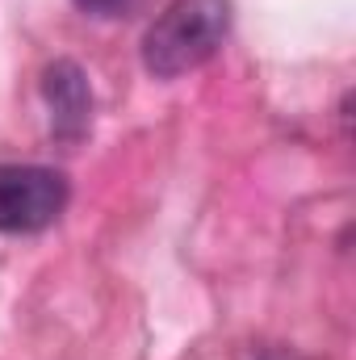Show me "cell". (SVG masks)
I'll return each instance as SVG.
<instances>
[{
  "mask_svg": "<svg viewBox=\"0 0 356 360\" xmlns=\"http://www.w3.org/2000/svg\"><path fill=\"white\" fill-rule=\"evenodd\" d=\"M80 13H89V17H117V13H126L134 0H72Z\"/></svg>",
  "mask_w": 356,
  "mask_h": 360,
  "instance_id": "277c9868",
  "label": "cell"
},
{
  "mask_svg": "<svg viewBox=\"0 0 356 360\" xmlns=\"http://www.w3.org/2000/svg\"><path fill=\"white\" fill-rule=\"evenodd\" d=\"M231 34V0H172L143 34V68L155 80H180L205 68Z\"/></svg>",
  "mask_w": 356,
  "mask_h": 360,
  "instance_id": "6da1fadb",
  "label": "cell"
},
{
  "mask_svg": "<svg viewBox=\"0 0 356 360\" xmlns=\"http://www.w3.org/2000/svg\"><path fill=\"white\" fill-rule=\"evenodd\" d=\"M42 101L51 109V130L59 143H80L92 126V89L80 63L55 59L42 72Z\"/></svg>",
  "mask_w": 356,
  "mask_h": 360,
  "instance_id": "3957f363",
  "label": "cell"
},
{
  "mask_svg": "<svg viewBox=\"0 0 356 360\" xmlns=\"http://www.w3.org/2000/svg\"><path fill=\"white\" fill-rule=\"evenodd\" d=\"M68 176L46 164H0V235H34L68 210Z\"/></svg>",
  "mask_w": 356,
  "mask_h": 360,
  "instance_id": "7a4b0ae2",
  "label": "cell"
}]
</instances>
